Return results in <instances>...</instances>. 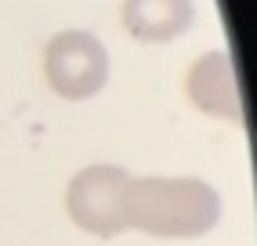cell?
Masks as SVG:
<instances>
[{
    "mask_svg": "<svg viewBox=\"0 0 257 246\" xmlns=\"http://www.w3.org/2000/svg\"><path fill=\"white\" fill-rule=\"evenodd\" d=\"M127 228L163 239H196L221 221V196L199 178H131Z\"/></svg>",
    "mask_w": 257,
    "mask_h": 246,
    "instance_id": "cell-1",
    "label": "cell"
},
{
    "mask_svg": "<svg viewBox=\"0 0 257 246\" xmlns=\"http://www.w3.org/2000/svg\"><path fill=\"white\" fill-rule=\"evenodd\" d=\"M44 76L65 101H87L109 80V51L83 29H65L44 47Z\"/></svg>",
    "mask_w": 257,
    "mask_h": 246,
    "instance_id": "cell-2",
    "label": "cell"
},
{
    "mask_svg": "<svg viewBox=\"0 0 257 246\" xmlns=\"http://www.w3.org/2000/svg\"><path fill=\"white\" fill-rule=\"evenodd\" d=\"M127 185H131V174L116 163L83 167L65 188V210H69L73 224L101 239L119 235L127 228V217H123Z\"/></svg>",
    "mask_w": 257,
    "mask_h": 246,
    "instance_id": "cell-3",
    "label": "cell"
},
{
    "mask_svg": "<svg viewBox=\"0 0 257 246\" xmlns=\"http://www.w3.org/2000/svg\"><path fill=\"white\" fill-rule=\"evenodd\" d=\"M185 91L192 98L196 109L210 112V116H225V119H243V105H239V83H235V69L228 51H210L203 55L192 69H188Z\"/></svg>",
    "mask_w": 257,
    "mask_h": 246,
    "instance_id": "cell-4",
    "label": "cell"
},
{
    "mask_svg": "<svg viewBox=\"0 0 257 246\" xmlns=\"http://www.w3.org/2000/svg\"><path fill=\"white\" fill-rule=\"evenodd\" d=\"M192 0H123V29L142 44H167L192 26Z\"/></svg>",
    "mask_w": 257,
    "mask_h": 246,
    "instance_id": "cell-5",
    "label": "cell"
}]
</instances>
